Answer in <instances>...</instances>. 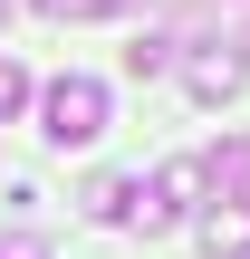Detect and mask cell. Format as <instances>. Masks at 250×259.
Listing matches in <instances>:
<instances>
[{"instance_id": "cell-9", "label": "cell", "mask_w": 250, "mask_h": 259, "mask_svg": "<svg viewBox=\"0 0 250 259\" xmlns=\"http://www.w3.org/2000/svg\"><path fill=\"white\" fill-rule=\"evenodd\" d=\"M0 29H10V0H0Z\"/></svg>"}, {"instance_id": "cell-6", "label": "cell", "mask_w": 250, "mask_h": 259, "mask_svg": "<svg viewBox=\"0 0 250 259\" xmlns=\"http://www.w3.org/2000/svg\"><path fill=\"white\" fill-rule=\"evenodd\" d=\"M19 106H29V77H19V58H0V125H10Z\"/></svg>"}, {"instance_id": "cell-4", "label": "cell", "mask_w": 250, "mask_h": 259, "mask_svg": "<svg viewBox=\"0 0 250 259\" xmlns=\"http://www.w3.org/2000/svg\"><path fill=\"white\" fill-rule=\"evenodd\" d=\"M77 211H87V221H125V211H135V183H125V173H96V183L77 192Z\"/></svg>"}, {"instance_id": "cell-1", "label": "cell", "mask_w": 250, "mask_h": 259, "mask_svg": "<svg viewBox=\"0 0 250 259\" xmlns=\"http://www.w3.org/2000/svg\"><path fill=\"white\" fill-rule=\"evenodd\" d=\"M39 115H48V125H39L48 144H96V135H106V87H96V77H58V87L39 96Z\"/></svg>"}, {"instance_id": "cell-8", "label": "cell", "mask_w": 250, "mask_h": 259, "mask_svg": "<svg viewBox=\"0 0 250 259\" xmlns=\"http://www.w3.org/2000/svg\"><path fill=\"white\" fill-rule=\"evenodd\" d=\"M0 259H39V250H29V240H0Z\"/></svg>"}, {"instance_id": "cell-2", "label": "cell", "mask_w": 250, "mask_h": 259, "mask_svg": "<svg viewBox=\"0 0 250 259\" xmlns=\"http://www.w3.org/2000/svg\"><path fill=\"white\" fill-rule=\"evenodd\" d=\"M173 67H183L193 106H231L241 77H250V48H231V38H193V48H173Z\"/></svg>"}, {"instance_id": "cell-5", "label": "cell", "mask_w": 250, "mask_h": 259, "mask_svg": "<svg viewBox=\"0 0 250 259\" xmlns=\"http://www.w3.org/2000/svg\"><path fill=\"white\" fill-rule=\"evenodd\" d=\"M125 67H135V77H164V67H173V38H164V29H145V38L125 48Z\"/></svg>"}, {"instance_id": "cell-7", "label": "cell", "mask_w": 250, "mask_h": 259, "mask_svg": "<svg viewBox=\"0 0 250 259\" xmlns=\"http://www.w3.org/2000/svg\"><path fill=\"white\" fill-rule=\"evenodd\" d=\"M29 10H39V19H106L116 0H29Z\"/></svg>"}, {"instance_id": "cell-3", "label": "cell", "mask_w": 250, "mask_h": 259, "mask_svg": "<svg viewBox=\"0 0 250 259\" xmlns=\"http://www.w3.org/2000/svg\"><path fill=\"white\" fill-rule=\"evenodd\" d=\"M202 250L212 259H250V202H212L202 211Z\"/></svg>"}]
</instances>
